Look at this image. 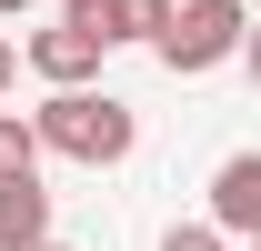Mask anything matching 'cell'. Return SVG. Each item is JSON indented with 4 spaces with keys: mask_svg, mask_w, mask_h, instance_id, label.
I'll return each mask as SVG.
<instances>
[{
    "mask_svg": "<svg viewBox=\"0 0 261 251\" xmlns=\"http://www.w3.org/2000/svg\"><path fill=\"white\" fill-rule=\"evenodd\" d=\"M10 81H20V40L0 31V101H10Z\"/></svg>",
    "mask_w": 261,
    "mask_h": 251,
    "instance_id": "cell-9",
    "label": "cell"
},
{
    "mask_svg": "<svg viewBox=\"0 0 261 251\" xmlns=\"http://www.w3.org/2000/svg\"><path fill=\"white\" fill-rule=\"evenodd\" d=\"M111 51H121V40H111V31H91L81 10H61L50 31H31V40H20V61H31L40 81H91V70L111 61Z\"/></svg>",
    "mask_w": 261,
    "mask_h": 251,
    "instance_id": "cell-3",
    "label": "cell"
},
{
    "mask_svg": "<svg viewBox=\"0 0 261 251\" xmlns=\"http://www.w3.org/2000/svg\"><path fill=\"white\" fill-rule=\"evenodd\" d=\"M0 171H40V121L31 111H0Z\"/></svg>",
    "mask_w": 261,
    "mask_h": 251,
    "instance_id": "cell-6",
    "label": "cell"
},
{
    "mask_svg": "<svg viewBox=\"0 0 261 251\" xmlns=\"http://www.w3.org/2000/svg\"><path fill=\"white\" fill-rule=\"evenodd\" d=\"M161 251H231V231L201 211V221H171V231H161Z\"/></svg>",
    "mask_w": 261,
    "mask_h": 251,
    "instance_id": "cell-8",
    "label": "cell"
},
{
    "mask_svg": "<svg viewBox=\"0 0 261 251\" xmlns=\"http://www.w3.org/2000/svg\"><path fill=\"white\" fill-rule=\"evenodd\" d=\"M20 10H31V0H0V20H20Z\"/></svg>",
    "mask_w": 261,
    "mask_h": 251,
    "instance_id": "cell-11",
    "label": "cell"
},
{
    "mask_svg": "<svg viewBox=\"0 0 261 251\" xmlns=\"http://www.w3.org/2000/svg\"><path fill=\"white\" fill-rule=\"evenodd\" d=\"M31 121H40V151H50V161H81V171H111V161H130V141H141L130 101L91 91V81H50V101H40Z\"/></svg>",
    "mask_w": 261,
    "mask_h": 251,
    "instance_id": "cell-1",
    "label": "cell"
},
{
    "mask_svg": "<svg viewBox=\"0 0 261 251\" xmlns=\"http://www.w3.org/2000/svg\"><path fill=\"white\" fill-rule=\"evenodd\" d=\"M241 70L261 81V10H251V40H241Z\"/></svg>",
    "mask_w": 261,
    "mask_h": 251,
    "instance_id": "cell-10",
    "label": "cell"
},
{
    "mask_svg": "<svg viewBox=\"0 0 261 251\" xmlns=\"http://www.w3.org/2000/svg\"><path fill=\"white\" fill-rule=\"evenodd\" d=\"M211 221H221L231 241L261 231V151H231L221 171H211Z\"/></svg>",
    "mask_w": 261,
    "mask_h": 251,
    "instance_id": "cell-4",
    "label": "cell"
},
{
    "mask_svg": "<svg viewBox=\"0 0 261 251\" xmlns=\"http://www.w3.org/2000/svg\"><path fill=\"white\" fill-rule=\"evenodd\" d=\"M50 241V191H40V171H0V251H31Z\"/></svg>",
    "mask_w": 261,
    "mask_h": 251,
    "instance_id": "cell-5",
    "label": "cell"
},
{
    "mask_svg": "<svg viewBox=\"0 0 261 251\" xmlns=\"http://www.w3.org/2000/svg\"><path fill=\"white\" fill-rule=\"evenodd\" d=\"M111 10H121V40H161L181 0H111Z\"/></svg>",
    "mask_w": 261,
    "mask_h": 251,
    "instance_id": "cell-7",
    "label": "cell"
},
{
    "mask_svg": "<svg viewBox=\"0 0 261 251\" xmlns=\"http://www.w3.org/2000/svg\"><path fill=\"white\" fill-rule=\"evenodd\" d=\"M231 251H261V231H251V241H231Z\"/></svg>",
    "mask_w": 261,
    "mask_h": 251,
    "instance_id": "cell-12",
    "label": "cell"
},
{
    "mask_svg": "<svg viewBox=\"0 0 261 251\" xmlns=\"http://www.w3.org/2000/svg\"><path fill=\"white\" fill-rule=\"evenodd\" d=\"M31 251H70V241H31Z\"/></svg>",
    "mask_w": 261,
    "mask_h": 251,
    "instance_id": "cell-13",
    "label": "cell"
},
{
    "mask_svg": "<svg viewBox=\"0 0 261 251\" xmlns=\"http://www.w3.org/2000/svg\"><path fill=\"white\" fill-rule=\"evenodd\" d=\"M251 10H261V0H251Z\"/></svg>",
    "mask_w": 261,
    "mask_h": 251,
    "instance_id": "cell-14",
    "label": "cell"
},
{
    "mask_svg": "<svg viewBox=\"0 0 261 251\" xmlns=\"http://www.w3.org/2000/svg\"><path fill=\"white\" fill-rule=\"evenodd\" d=\"M241 40H251V0H181L171 10V31L151 40L161 51V70H221V61H241Z\"/></svg>",
    "mask_w": 261,
    "mask_h": 251,
    "instance_id": "cell-2",
    "label": "cell"
}]
</instances>
